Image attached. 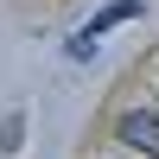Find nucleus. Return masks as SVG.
Masks as SVG:
<instances>
[{"instance_id": "nucleus-1", "label": "nucleus", "mask_w": 159, "mask_h": 159, "mask_svg": "<svg viewBox=\"0 0 159 159\" xmlns=\"http://www.w3.org/2000/svg\"><path fill=\"white\" fill-rule=\"evenodd\" d=\"M115 140H121L127 153L159 159V108H127L121 121H115Z\"/></svg>"}, {"instance_id": "nucleus-3", "label": "nucleus", "mask_w": 159, "mask_h": 159, "mask_svg": "<svg viewBox=\"0 0 159 159\" xmlns=\"http://www.w3.org/2000/svg\"><path fill=\"white\" fill-rule=\"evenodd\" d=\"M19 140H25V115L13 108L7 121H0V153H19Z\"/></svg>"}, {"instance_id": "nucleus-2", "label": "nucleus", "mask_w": 159, "mask_h": 159, "mask_svg": "<svg viewBox=\"0 0 159 159\" xmlns=\"http://www.w3.org/2000/svg\"><path fill=\"white\" fill-rule=\"evenodd\" d=\"M127 19H140V0H115V7H102L96 19L83 25V38H102L108 25H127Z\"/></svg>"}]
</instances>
